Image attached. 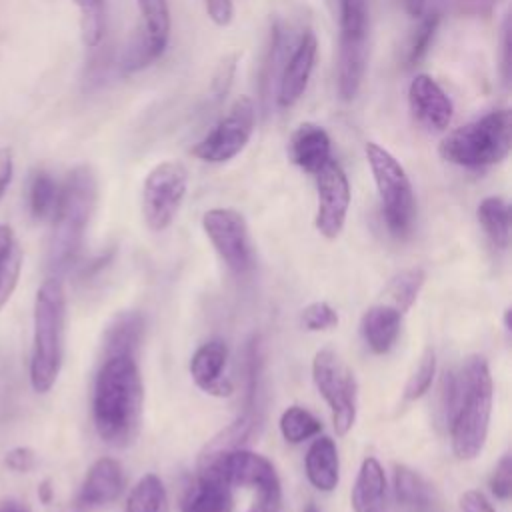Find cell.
<instances>
[{
	"label": "cell",
	"mask_w": 512,
	"mask_h": 512,
	"mask_svg": "<svg viewBox=\"0 0 512 512\" xmlns=\"http://www.w3.org/2000/svg\"><path fill=\"white\" fill-rule=\"evenodd\" d=\"M124 488V472L118 460L114 458H100L96 460L78 490L76 504L78 508H102L112 504Z\"/></svg>",
	"instance_id": "obj_16"
},
{
	"label": "cell",
	"mask_w": 512,
	"mask_h": 512,
	"mask_svg": "<svg viewBox=\"0 0 512 512\" xmlns=\"http://www.w3.org/2000/svg\"><path fill=\"white\" fill-rule=\"evenodd\" d=\"M512 146V114L508 108H498L448 132L438 154L456 166L486 168L502 162Z\"/></svg>",
	"instance_id": "obj_5"
},
{
	"label": "cell",
	"mask_w": 512,
	"mask_h": 512,
	"mask_svg": "<svg viewBox=\"0 0 512 512\" xmlns=\"http://www.w3.org/2000/svg\"><path fill=\"white\" fill-rule=\"evenodd\" d=\"M188 190V170L178 160H164L156 164L142 186V216L146 226L154 232L166 230Z\"/></svg>",
	"instance_id": "obj_10"
},
{
	"label": "cell",
	"mask_w": 512,
	"mask_h": 512,
	"mask_svg": "<svg viewBox=\"0 0 512 512\" xmlns=\"http://www.w3.org/2000/svg\"><path fill=\"white\" fill-rule=\"evenodd\" d=\"M316 52H318V40L314 32L306 30L300 36L296 48L292 50L290 58L284 62V68L280 72L278 86H276V102L280 108L294 106L304 94L310 74L314 70Z\"/></svg>",
	"instance_id": "obj_15"
},
{
	"label": "cell",
	"mask_w": 512,
	"mask_h": 512,
	"mask_svg": "<svg viewBox=\"0 0 512 512\" xmlns=\"http://www.w3.org/2000/svg\"><path fill=\"white\" fill-rule=\"evenodd\" d=\"M326 6H328V10L332 12V16L336 18V14H338V10H340V6H342V0H326Z\"/></svg>",
	"instance_id": "obj_51"
},
{
	"label": "cell",
	"mask_w": 512,
	"mask_h": 512,
	"mask_svg": "<svg viewBox=\"0 0 512 512\" xmlns=\"http://www.w3.org/2000/svg\"><path fill=\"white\" fill-rule=\"evenodd\" d=\"M304 512H318V508H316L314 504H308V506L304 508Z\"/></svg>",
	"instance_id": "obj_52"
},
{
	"label": "cell",
	"mask_w": 512,
	"mask_h": 512,
	"mask_svg": "<svg viewBox=\"0 0 512 512\" xmlns=\"http://www.w3.org/2000/svg\"><path fill=\"white\" fill-rule=\"evenodd\" d=\"M404 12L412 18H424L426 14L438 12V0H400Z\"/></svg>",
	"instance_id": "obj_46"
},
{
	"label": "cell",
	"mask_w": 512,
	"mask_h": 512,
	"mask_svg": "<svg viewBox=\"0 0 512 512\" xmlns=\"http://www.w3.org/2000/svg\"><path fill=\"white\" fill-rule=\"evenodd\" d=\"M204 2V10L208 14V18L224 28L234 20V2L232 0H202Z\"/></svg>",
	"instance_id": "obj_42"
},
{
	"label": "cell",
	"mask_w": 512,
	"mask_h": 512,
	"mask_svg": "<svg viewBox=\"0 0 512 512\" xmlns=\"http://www.w3.org/2000/svg\"><path fill=\"white\" fill-rule=\"evenodd\" d=\"M318 208L314 226L324 238H336L346 222L350 206V184L346 172L336 160H328L316 174Z\"/></svg>",
	"instance_id": "obj_13"
},
{
	"label": "cell",
	"mask_w": 512,
	"mask_h": 512,
	"mask_svg": "<svg viewBox=\"0 0 512 512\" xmlns=\"http://www.w3.org/2000/svg\"><path fill=\"white\" fill-rule=\"evenodd\" d=\"M236 62H238V54H230L218 64V68L212 76V82H210V98L212 100L218 102L228 94L234 74H236Z\"/></svg>",
	"instance_id": "obj_39"
},
{
	"label": "cell",
	"mask_w": 512,
	"mask_h": 512,
	"mask_svg": "<svg viewBox=\"0 0 512 512\" xmlns=\"http://www.w3.org/2000/svg\"><path fill=\"white\" fill-rule=\"evenodd\" d=\"M256 124V110L254 102L248 96H240L228 108V112L214 124V128L200 138L192 146V156L210 162L222 164L238 156L252 138Z\"/></svg>",
	"instance_id": "obj_11"
},
{
	"label": "cell",
	"mask_w": 512,
	"mask_h": 512,
	"mask_svg": "<svg viewBox=\"0 0 512 512\" xmlns=\"http://www.w3.org/2000/svg\"><path fill=\"white\" fill-rule=\"evenodd\" d=\"M96 192V176L86 164L72 168L60 184L48 244V268L52 272H64L76 260L96 206Z\"/></svg>",
	"instance_id": "obj_3"
},
{
	"label": "cell",
	"mask_w": 512,
	"mask_h": 512,
	"mask_svg": "<svg viewBox=\"0 0 512 512\" xmlns=\"http://www.w3.org/2000/svg\"><path fill=\"white\" fill-rule=\"evenodd\" d=\"M144 388L136 358H104L92 390V420L98 436L112 446H128L140 432Z\"/></svg>",
	"instance_id": "obj_1"
},
{
	"label": "cell",
	"mask_w": 512,
	"mask_h": 512,
	"mask_svg": "<svg viewBox=\"0 0 512 512\" xmlns=\"http://www.w3.org/2000/svg\"><path fill=\"white\" fill-rule=\"evenodd\" d=\"M124 512H170L162 480L156 474H144L132 488Z\"/></svg>",
	"instance_id": "obj_30"
},
{
	"label": "cell",
	"mask_w": 512,
	"mask_h": 512,
	"mask_svg": "<svg viewBox=\"0 0 512 512\" xmlns=\"http://www.w3.org/2000/svg\"><path fill=\"white\" fill-rule=\"evenodd\" d=\"M60 184L48 170H34L28 178V210L34 220H48L54 216L58 204Z\"/></svg>",
	"instance_id": "obj_29"
},
{
	"label": "cell",
	"mask_w": 512,
	"mask_h": 512,
	"mask_svg": "<svg viewBox=\"0 0 512 512\" xmlns=\"http://www.w3.org/2000/svg\"><path fill=\"white\" fill-rule=\"evenodd\" d=\"M402 326V312L392 304L370 306L360 320L364 342L374 354H386L398 340Z\"/></svg>",
	"instance_id": "obj_20"
},
{
	"label": "cell",
	"mask_w": 512,
	"mask_h": 512,
	"mask_svg": "<svg viewBox=\"0 0 512 512\" xmlns=\"http://www.w3.org/2000/svg\"><path fill=\"white\" fill-rule=\"evenodd\" d=\"M478 222L490 242L496 248H508L510 244V208L504 198L488 196L478 204Z\"/></svg>",
	"instance_id": "obj_28"
},
{
	"label": "cell",
	"mask_w": 512,
	"mask_h": 512,
	"mask_svg": "<svg viewBox=\"0 0 512 512\" xmlns=\"http://www.w3.org/2000/svg\"><path fill=\"white\" fill-rule=\"evenodd\" d=\"M288 44H290V38H288L286 26L276 22L270 30L268 46H266L262 68H260V96H262L264 104L272 98L274 86H278L280 72L284 68V62L288 60V56H286Z\"/></svg>",
	"instance_id": "obj_24"
},
{
	"label": "cell",
	"mask_w": 512,
	"mask_h": 512,
	"mask_svg": "<svg viewBox=\"0 0 512 512\" xmlns=\"http://www.w3.org/2000/svg\"><path fill=\"white\" fill-rule=\"evenodd\" d=\"M322 430L320 420L302 406H290L280 416V432L286 442L300 444Z\"/></svg>",
	"instance_id": "obj_33"
},
{
	"label": "cell",
	"mask_w": 512,
	"mask_h": 512,
	"mask_svg": "<svg viewBox=\"0 0 512 512\" xmlns=\"http://www.w3.org/2000/svg\"><path fill=\"white\" fill-rule=\"evenodd\" d=\"M408 104L414 120L428 130H446L452 122V100L430 74H416L412 78L408 86Z\"/></svg>",
	"instance_id": "obj_14"
},
{
	"label": "cell",
	"mask_w": 512,
	"mask_h": 512,
	"mask_svg": "<svg viewBox=\"0 0 512 512\" xmlns=\"http://www.w3.org/2000/svg\"><path fill=\"white\" fill-rule=\"evenodd\" d=\"M0 512H30V508L16 498H4L0 500Z\"/></svg>",
	"instance_id": "obj_50"
},
{
	"label": "cell",
	"mask_w": 512,
	"mask_h": 512,
	"mask_svg": "<svg viewBox=\"0 0 512 512\" xmlns=\"http://www.w3.org/2000/svg\"><path fill=\"white\" fill-rule=\"evenodd\" d=\"M424 280H426V274L422 268L402 270L390 280L386 288V296L392 300V306L404 314L416 302Z\"/></svg>",
	"instance_id": "obj_34"
},
{
	"label": "cell",
	"mask_w": 512,
	"mask_h": 512,
	"mask_svg": "<svg viewBox=\"0 0 512 512\" xmlns=\"http://www.w3.org/2000/svg\"><path fill=\"white\" fill-rule=\"evenodd\" d=\"M80 14V34L88 48H98L106 34V0H72Z\"/></svg>",
	"instance_id": "obj_31"
},
{
	"label": "cell",
	"mask_w": 512,
	"mask_h": 512,
	"mask_svg": "<svg viewBox=\"0 0 512 512\" xmlns=\"http://www.w3.org/2000/svg\"><path fill=\"white\" fill-rule=\"evenodd\" d=\"M142 328L144 320L138 312L130 310L116 314L102 336V360L112 356L136 358L142 340Z\"/></svg>",
	"instance_id": "obj_22"
},
{
	"label": "cell",
	"mask_w": 512,
	"mask_h": 512,
	"mask_svg": "<svg viewBox=\"0 0 512 512\" xmlns=\"http://www.w3.org/2000/svg\"><path fill=\"white\" fill-rule=\"evenodd\" d=\"M4 466L16 474H28L38 466V454L30 446H14L4 454Z\"/></svg>",
	"instance_id": "obj_40"
},
{
	"label": "cell",
	"mask_w": 512,
	"mask_h": 512,
	"mask_svg": "<svg viewBox=\"0 0 512 512\" xmlns=\"http://www.w3.org/2000/svg\"><path fill=\"white\" fill-rule=\"evenodd\" d=\"M460 512H494V508L482 492L468 490L460 496Z\"/></svg>",
	"instance_id": "obj_44"
},
{
	"label": "cell",
	"mask_w": 512,
	"mask_h": 512,
	"mask_svg": "<svg viewBox=\"0 0 512 512\" xmlns=\"http://www.w3.org/2000/svg\"><path fill=\"white\" fill-rule=\"evenodd\" d=\"M434 372H436V356H434L432 348H426L424 354L420 356L414 372L408 376V382L404 386V398L416 400V398L424 396L428 392V388L432 386Z\"/></svg>",
	"instance_id": "obj_37"
},
{
	"label": "cell",
	"mask_w": 512,
	"mask_h": 512,
	"mask_svg": "<svg viewBox=\"0 0 512 512\" xmlns=\"http://www.w3.org/2000/svg\"><path fill=\"white\" fill-rule=\"evenodd\" d=\"M364 154L376 182L384 222L392 236L404 238L406 234H410L416 216V202L410 178L402 164L380 144L366 142Z\"/></svg>",
	"instance_id": "obj_7"
},
{
	"label": "cell",
	"mask_w": 512,
	"mask_h": 512,
	"mask_svg": "<svg viewBox=\"0 0 512 512\" xmlns=\"http://www.w3.org/2000/svg\"><path fill=\"white\" fill-rule=\"evenodd\" d=\"M332 142L328 132L316 122H300L290 134V160L308 174H316L332 156Z\"/></svg>",
	"instance_id": "obj_18"
},
{
	"label": "cell",
	"mask_w": 512,
	"mask_h": 512,
	"mask_svg": "<svg viewBox=\"0 0 512 512\" xmlns=\"http://www.w3.org/2000/svg\"><path fill=\"white\" fill-rule=\"evenodd\" d=\"M394 496L408 512H428L434 504L432 486L408 466L394 468Z\"/></svg>",
	"instance_id": "obj_25"
},
{
	"label": "cell",
	"mask_w": 512,
	"mask_h": 512,
	"mask_svg": "<svg viewBox=\"0 0 512 512\" xmlns=\"http://www.w3.org/2000/svg\"><path fill=\"white\" fill-rule=\"evenodd\" d=\"M232 486L214 472L198 470L196 482L182 500V512H232Z\"/></svg>",
	"instance_id": "obj_19"
},
{
	"label": "cell",
	"mask_w": 512,
	"mask_h": 512,
	"mask_svg": "<svg viewBox=\"0 0 512 512\" xmlns=\"http://www.w3.org/2000/svg\"><path fill=\"white\" fill-rule=\"evenodd\" d=\"M202 228L222 262L236 274L252 266V244L244 216L234 208H212L202 216Z\"/></svg>",
	"instance_id": "obj_12"
},
{
	"label": "cell",
	"mask_w": 512,
	"mask_h": 512,
	"mask_svg": "<svg viewBox=\"0 0 512 512\" xmlns=\"http://www.w3.org/2000/svg\"><path fill=\"white\" fill-rule=\"evenodd\" d=\"M490 488H492L496 498H500V500L510 498V492H512V460H510L508 452L496 464V468L492 472V478H490Z\"/></svg>",
	"instance_id": "obj_41"
},
{
	"label": "cell",
	"mask_w": 512,
	"mask_h": 512,
	"mask_svg": "<svg viewBox=\"0 0 512 512\" xmlns=\"http://www.w3.org/2000/svg\"><path fill=\"white\" fill-rule=\"evenodd\" d=\"M14 172V160L10 148H0V198L4 196Z\"/></svg>",
	"instance_id": "obj_47"
},
{
	"label": "cell",
	"mask_w": 512,
	"mask_h": 512,
	"mask_svg": "<svg viewBox=\"0 0 512 512\" xmlns=\"http://www.w3.org/2000/svg\"><path fill=\"white\" fill-rule=\"evenodd\" d=\"M350 502L354 512H386V476L374 456L362 460Z\"/></svg>",
	"instance_id": "obj_21"
},
{
	"label": "cell",
	"mask_w": 512,
	"mask_h": 512,
	"mask_svg": "<svg viewBox=\"0 0 512 512\" xmlns=\"http://www.w3.org/2000/svg\"><path fill=\"white\" fill-rule=\"evenodd\" d=\"M22 268V248L8 224H0V310L10 300Z\"/></svg>",
	"instance_id": "obj_27"
},
{
	"label": "cell",
	"mask_w": 512,
	"mask_h": 512,
	"mask_svg": "<svg viewBox=\"0 0 512 512\" xmlns=\"http://www.w3.org/2000/svg\"><path fill=\"white\" fill-rule=\"evenodd\" d=\"M500 0H456L458 12L466 16H488Z\"/></svg>",
	"instance_id": "obj_45"
},
{
	"label": "cell",
	"mask_w": 512,
	"mask_h": 512,
	"mask_svg": "<svg viewBox=\"0 0 512 512\" xmlns=\"http://www.w3.org/2000/svg\"><path fill=\"white\" fill-rule=\"evenodd\" d=\"M302 326L310 332L330 330L338 324L336 310L326 302H312L302 310Z\"/></svg>",
	"instance_id": "obj_38"
},
{
	"label": "cell",
	"mask_w": 512,
	"mask_h": 512,
	"mask_svg": "<svg viewBox=\"0 0 512 512\" xmlns=\"http://www.w3.org/2000/svg\"><path fill=\"white\" fill-rule=\"evenodd\" d=\"M198 470H208L224 478L232 488L256 490V502L250 512H278L282 502L280 478L274 464L262 454L244 448L198 458Z\"/></svg>",
	"instance_id": "obj_6"
},
{
	"label": "cell",
	"mask_w": 512,
	"mask_h": 512,
	"mask_svg": "<svg viewBox=\"0 0 512 512\" xmlns=\"http://www.w3.org/2000/svg\"><path fill=\"white\" fill-rule=\"evenodd\" d=\"M306 476L310 484L322 492H332L338 486L340 462L332 438H316L306 452Z\"/></svg>",
	"instance_id": "obj_23"
},
{
	"label": "cell",
	"mask_w": 512,
	"mask_h": 512,
	"mask_svg": "<svg viewBox=\"0 0 512 512\" xmlns=\"http://www.w3.org/2000/svg\"><path fill=\"white\" fill-rule=\"evenodd\" d=\"M492 414V376L488 362L468 356L458 372V400L448 422L456 458H476L486 442Z\"/></svg>",
	"instance_id": "obj_2"
},
{
	"label": "cell",
	"mask_w": 512,
	"mask_h": 512,
	"mask_svg": "<svg viewBox=\"0 0 512 512\" xmlns=\"http://www.w3.org/2000/svg\"><path fill=\"white\" fill-rule=\"evenodd\" d=\"M156 58H158V56H156L154 50L150 48V44H148L144 32L138 28V30L132 34V38L128 40L126 48H124V52H122V56H120L118 68H120V72H122L124 76H130V74H136V72H140L142 68H146V66H148L150 62H154Z\"/></svg>",
	"instance_id": "obj_36"
},
{
	"label": "cell",
	"mask_w": 512,
	"mask_h": 512,
	"mask_svg": "<svg viewBox=\"0 0 512 512\" xmlns=\"http://www.w3.org/2000/svg\"><path fill=\"white\" fill-rule=\"evenodd\" d=\"M110 62H112L110 60V52H98L92 58V62L88 64V68H86L84 82L90 84V86H98L104 80V76H106V72L110 68Z\"/></svg>",
	"instance_id": "obj_43"
},
{
	"label": "cell",
	"mask_w": 512,
	"mask_h": 512,
	"mask_svg": "<svg viewBox=\"0 0 512 512\" xmlns=\"http://www.w3.org/2000/svg\"><path fill=\"white\" fill-rule=\"evenodd\" d=\"M438 24H440V12H432V14H426L424 18H418V24L412 30L408 44H406V54H404L406 68H414L426 56V52L436 36Z\"/></svg>",
	"instance_id": "obj_35"
},
{
	"label": "cell",
	"mask_w": 512,
	"mask_h": 512,
	"mask_svg": "<svg viewBox=\"0 0 512 512\" xmlns=\"http://www.w3.org/2000/svg\"><path fill=\"white\" fill-rule=\"evenodd\" d=\"M502 76L504 82L510 78V20H504L502 26Z\"/></svg>",
	"instance_id": "obj_48"
},
{
	"label": "cell",
	"mask_w": 512,
	"mask_h": 512,
	"mask_svg": "<svg viewBox=\"0 0 512 512\" xmlns=\"http://www.w3.org/2000/svg\"><path fill=\"white\" fill-rule=\"evenodd\" d=\"M228 348L220 340H210L202 344L190 360V376L194 384L204 390L206 394L224 398L234 392V386L228 378L222 376V370L226 366Z\"/></svg>",
	"instance_id": "obj_17"
},
{
	"label": "cell",
	"mask_w": 512,
	"mask_h": 512,
	"mask_svg": "<svg viewBox=\"0 0 512 512\" xmlns=\"http://www.w3.org/2000/svg\"><path fill=\"white\" fill-rule=\"evenodd\" d=\"M38 500L42 504H52L54 500V488H52V480L50 478H44L40 484H38Z\"/></svg>",
	"instance_id": "obj_49"
},
{
	"label": "cell",
	"mask_w": 512,
	"mask_h": 512,
	"mask_svg": "<svg viewBox=\"0 0 512 512\" xmlns=\"http://www.w3.org/2000/svg\"><path fill=\"white\" fill-rule=\"evenodd\" d=\"M254 422H256L254 414L250 410L244 412L232 424H228L224 430H220L212 440H208V444L204 446L200 456H212V454H220V452H230V450L242 448V444L248 440V436L254 430Z\"/></svg>",
	"instance_id": "obj_32"
},
{
	"label": "cell",
	"mask_w": 512,
	"mask_h": 512,
	"mask_svg": "<svg viewBox=\"0 0 512 512\" xmlns=\"http://www.w3.org/2000/svg\"><path fill=\"white\" fill-rule=\"evenodd\" d=\"M136 2L142 18L140 30L144 32L154 54L160 56L168 46L170 30H172L168 0H136Z\"/></svg>",
	"instance_id": "obj_26"
},
{
	"label": "cell",
	"mask_w": 512,
	"mask_h": 512,
	"mask_svg": "<svg viewBox=\"0 0 512 512\" xmlns=\"http://www.w3.org/2000/svg\"><path fill=\"white\" fill-rule=\"evenodd\" d=\"M312 380L332 410L338 436H346L356 422L358 384L348 364L330 348L318 350L312 360Z\"/></svg>",
	"instance_id": "obj_9"
},
{
	"label": "cell",
	"mask_w": 512,
	"mask_h": 512,
	"mask_svg": "<svg viewBox=\"0 0 512 512\" xmlns=\"http://www.w3.org/2000/svg\"><path fill=\"white\" fill-rule=\"evenodd\" d=\"M340 28L338 94L350 102L360 92L368 64V6L366 0H342L334 18Z\"/></svg>",
	"instance_id": "obj_8"
},
{
	"label": "cell",
	"mask_w": 512,
	"mask_h": 512,
	"mask_svg": "<svg viewBox=\"0 0 512 512\" xmlns=\"http://www.w3.org/2000/svg\"><path fill=\"white\" fill-rule=\"evenodd\" d=\"M66 296L58 278H46L34 298V338L30 358V382L38 394H46L58 380L64 358Z\"/></svg>",
	"instance_id": "obj_4"
}]
</instances>
